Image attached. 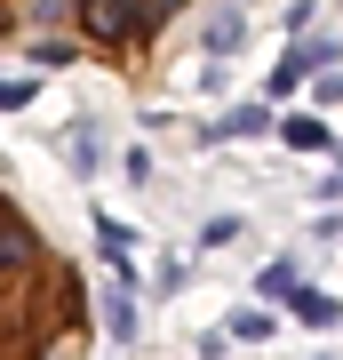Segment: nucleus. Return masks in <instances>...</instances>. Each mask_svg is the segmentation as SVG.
<instances>
[{"instance_id": "f257e3e1", "label": "nucleus", "mask_w": 343, "mask_h": 360, "mask_svg": "<svg viewBox=\"0 0 343 360\" xmlns=\"http://www.w3.org/2000/svg\"><path fill=\"white\" fill-rule=\"evenodd\" d=\"M0 104H32V80H0Z\"/></svg>"}]
</instances>
